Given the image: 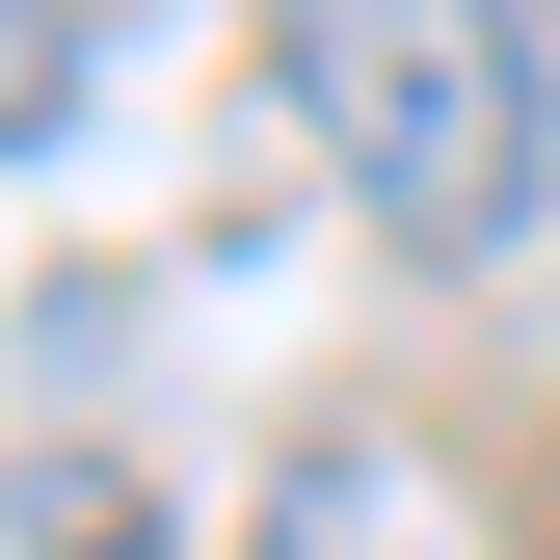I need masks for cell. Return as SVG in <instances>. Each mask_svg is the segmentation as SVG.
Segmentation results:
<instances>
[{
    "instance_id": "obj_1",
    "label": "cell",
    "mask_w": 560,
    "mask_h": 560,
    "mask_svg": "<svg viewBox=\"0 0 560 560\" xmlns=\"http://www.w3.org/2000/svg\"><path fill=\"white\" fill-rule=\"evenodd\" d=\"M294 27L320 161L374 187L400 267H508L560 214V133H534V0H267Z\"/></svg>"
},
{
    "instance_id": "obj_2",
    "label": "cell",
    "mask_w": 560,
    "mask_h": 560,
    "mask_svg": "<svg viewBox=\"0 0 560 560\" xmlns=\"http://www.w3.org/2000/svg\"><path fill=\"white\" fill-rule=\"evenodd\" d=\"M81 81H107V0H0V161L81 133Z\"/></svg>"
},
{
    "instance_id": "obj_3",
    "label": "cell",
    "mask_w": 560,
    "mask_h": 560,
    "mask_svg": "<svg viewBox=\"0 0 560 560\" xmlns=\"http://www.w3.org/2000/svg\"><path fill=\"white\" fill-rule=\"evenodd\" d=\"M27 560H161V534H133V480H107V454H27Z\"/></svg>"
},
{
    "instance_id": "obj_4",
    "label": "cell",
    "mask_w": 560,
    "mask_h": 560,
    "mask_svg": "<svg viewBox=\"0 0 560 560\" xmlns=\"http://www.w3.org/2000/svg\"><path fill=\"white\" fill-rule=\"evenodd\" d=\"M534 133H560V0H534Z\"/></svg>"
}]
</instances>
